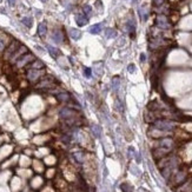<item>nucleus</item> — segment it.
Wrapping results in <instances>:
<instances>
[{
    "label": "nucleus",
    "instance_id": "f257e3e1",
    "mask_svg": "<svg viewBox=\"0 0 192 192\" xmlns=\"http://www.w3.org/2000/svg\"><path fill=\"white\" fill-rule=\"evenodd\" d=\"M59 117L61 120H64L70 127L74 126L79 124V118H78V113L74 110H70V109H61L59 112Z\"/></svg>",
    "mask_w": 192,
    "mask_h": 192
},
{
    "label": "nucleus",
    "instance_id": "f03ea898",
    "mask_svg": "<svg viewBox=\"0 0 192 192\" xmlns=\"http://www.w3.org/2000/svg\"><path fill=\"white\" fill-rule=\"evenodd\" d=\"M176 126H177L176 121H173L171 119H157L153 123L154 129H158L160 131H166V132L172 131Z\"/></svg>",
    "mask_w": 192,
    "mask_h": 192
},
{
    "label": "nucleus",
    "instance_id": "7ed1b4c3",
    "mask_svg": "<svg viewBox=\"0 0 192 192\" xmlns=\"http://www.w3.org/2000/svg\"><path fill=\"white\" fill-rule=\"evenodd\" d=\"M171 178H172V184L174 186H180L182 184H184L186 182L188 172L185 170H177L171 176Z\"/></svg>",
    "mask_w": 192,
    "mask_h": 192
},
{
    "label": "nucleus",
    "instance_id": "20e7f679",
    "mask_svg": "<svg viewBox=\"0 0 192 192\" xmlns=\"http://www.w3.org/2000/svg\"><path fill=\"white\" fill-rule=\"evenodd\" d=\"M156 25H157V27H159L161 30H169L171 27V21L165 14H159L156 18Z\"/></svg>",
    "mask_w": 192,
    "mask_h": 192
},
{
    "label": "nucleus",
    "instance_id": "39448f33",
    "mask_svg": "<svg viewBox=\"0 0 192 192\" xmlns=\"http://www.w3.org/2000/svg\"><path fill=\"white\" fill-rule=\"evenodd\" d=\"M20 46V42L18 40H13L11 44H10V46L6 48V51H5V54H4V58L5 59H11V57L16 53V51L19 48Z\"/></svg>",
    "mask_w": 192,
    "mask_h": 192
},
{
    "label": "nucleus",
    "instance_id": "423d86ee",
    "mask_svg": "<svg viewBox=\"0 0 192 192\" xmlns=\"http://www.w3.org/2000/svg\"><path fill=\"white\" fill-rule=\"evenodd\" d=\"M54 84H56L54 78L47 76V77H44L40 80V83L37 85V87L38 89H52L54 86Z\"/></svg>",
    "mask_w": 192,
    "mask_h": 192
},
{
    "label": "nucleus",
    "instance_id": "0eeeda50",
    "mask_svg": "<svg viewBox=\"0 0 192 192\" xmlns=\"http://www.w3.org/2000/svg\"><path fill=\"white\" fill-rule=\"evenodd\" d=\"M34 60V56L33 54H31V53H26V54H24V56H21V57L16 61V66L17 67H24V66H26L27 64H30L31 61H33Z\"/></svg>",
    "mask_w": 192,
    "mask_h": 192
},
{
    "label": "nucleus",
    "instance_id": "6e6552de",
    "mask_svg": "<svg viewBox=\"0 0 192 192\" xmlns=\"http://www.w3.org/2000/svg\"><path fill=\"white\" fill-rule=\"evenodd\" d=\"M173 146H174V141H173V139L169 138V137H165V138L160 139L159 143H158V147H163V149H166V150H170V151H172Z\"/></svg>",
    "mask_w": 192,
    "mask_h": 192
},
{
    "label": "nucleus",
    "instance_id": "1a4fd4ad",
    "mask_svg": "<svg viewBox=\"0 0 192 192\" xmlns=\"http://www.w3.org/2000/svg\"><path fill=\"white\" fill-rule=\"evenodd\" d=\"M44 74L42 70H34V68H30L27 71V79L30 81H37L39 78Z\"/></svg>",
    "mask_w": 192,
    "mask_h": 192
},
{
    "label": "nucleus",
    "instance_id": "9d476101",
    "mask_svg": "<svg viewBox=\"0 0 192 192\" xmlns=\"http://www.w3.org/2000/svg\"><path fill=\"white\" fill-rule=\"evenodd\" d=\"M170 152H171L170 150H166V149H163V147H156L153 151H152V154H153L154 159L159 160V159L166 157Z\"/></svg>",
    "mask_w": 192,
    "mask_h": 192
},
{
    "label": "nucleus",
    "instance_id": "9b49d317",
    "mask_svg": "<svg viewBox=\"0 0 192 192\" xmlns=\"http://www.w3.org/2000/svg\"><path fill=\"white\" fill-rule=\"evenodd\" d=\"M164 45H166V40H164V39L161 38H153L150 40V48L151 50H156V48H159L160 46H164Z\"/></svg>",
    "mask_w": 192,
    "mask_h": 192
},
{
    "label": "nucleus",
    "instance_id": "f8f14e48",
    "mask_svg": "<svg viewBox=\"0 0 192 192\" xmlns=\"http://www.w3.org/2000/svg\"><path fill=\"white\" fill-rule=\"evenodd\" d=\"M26 52H27V47H26V46H22V45H21L19 48H18V50L16 51V53H14V54H13V56L11 57V61H12V63L17 61V60H18V59H19L21 56L26 54Z\"/></svg>",
    "mask_w": 192,
    "mask_h": 192
},
{
    "label": "nucleus",
    "instance_id": "ddd939ff",
    "mask_svg": "<svg viewBox=\"0 0 192 192\" xmlns=\"http://www.w3.org/2000/svg\"><path fill=\"white\" fill-rule=\"evenodd\" d=\"M138 12H139L140 19L143 20V21H145V20L149 18V7H147L146 5L140 6V7H139V10H138Z\"/></svg>",
    "mask_w": 192,
    "mask_h": 192
},
{
    "label": "nucleus",
    "instance_id": "4468645a",
    "mask_svg": "<svg viewBox=\"0 0 192 192\" xmlns=\"http://www.w3.org/2000/svg\"><path fill=\"white\" fill-rule=\"evenodd\" d=\"M76 22L79 26H85L89 22V18L85 14H78V16H76Z\"/></svg>",
    "mask_w": 192,
    "mask_h": 192
},
{
    "label": "nucleus",
    "instance_id": "2eb2a0df",
    "mask_svg": "<svg viewBox=\"0 0 192 192\" xmlns=\"http://www.w3.org/2000/svg\"><path fill=\"white\" fill-rule=\"evenodd\" d=\"M52 39H53V41L57 42V44L63 42V41H64V34H63V32H61V31H54V32L52 33Z\"/></svg>",
    "mask_w": 192,
    "mask_h": 192
},
{
    "label": "nucleus",
    "instance_id": "dca6fc26",
    "mask_svg": "<svg viewBox=\"0 0 192 192\" xmlns=\"http://www.w3.org/2000/svg\"><path fill=\"white\" fill-rule=\"evenodd\" d=\"M57 99L59 101H70L71 100V95L67 93V92H60L57 95Z\"/></svg>",
    "mask_w": 192,
    "mask_h": 192
},
{
    "label": "nucleus",
    "instance_id": "f3484780",
    "mask_svg": "<svg viewBox=\"0 0 192 192\" xmlns=\"http://www.w3.org/2000/svg\"><path fill=\"white\" fill-rule=\"evenodd\" d=\"M46 32H47V25H46V22H45V21H44V22H40L38 26V34L40 37H45Z\"/></svg>",
    "mask_w": 192,
    "mask_h": 192
},
{
    "label": "nucleus",
    "instance_id": "a211bd4d",
    "mask_svg": "<svg viewBox=\"0 0 192 192\" xmlns=\"http://www.w3.org/2000/svg\"><path fill=\"white\" fill-rule=\"evenodd\" d=\"M47 50H48V53L51 54V57L53 58H58V56L60 54V51L58 50L57 47H53V46H51V45L47 46Z\"/></svg>",
    "mask_w": 192,
    "mask_h": 192
},
{
    "label": "nucleus",
    "instance_id": "6ab92c4d",
    "mask_svg": "<svg viewBox=\"0 0 192 192\" xmlns=\"http://www.w3.org/2000/svg\"><path fill=\"white\" fill-rule=\"evenodd\" d=\"M70 36H71V38L74 39V40H78V39H80L81 37V32L77 30V28H71L70 30Z\"/></svg>",
    "mask_w": 192,
    "mask_h": 192
},
{
    "label": "nucleus",
    "instance_id": "aec40b11",
    "mask_svg": "<svg viewBox=\"0 0 192 192\" xmlns=\"http://www.w3.org/2000/svg\"><path fill=\"white\" fill-rule=\"evenodd\" d=\"M120 190L123 192H133V186L129 183H123L120 185Z\"/></svg>",
    "mask_w": 192,
    "mask_h": 192
},
{
    "label": "nucleus",
    "instance_id": "412c9836",
    "mask_svg": "<svg viewBox=\"0 0 192 192\" xmlns=\"http://www.w3.org/2000/svg\"><path fill=\"white\" fill-rule=\"evenodd\" d=\"M105 37L109 39L115 38V37H117L115 30H113V28H106V30H105Z\"/></svg>",
    "mask_w": 192,
    "mask_h": 192
},
{
    "label": "nucleus",
    "instance_id": "4be33fe9",
    "mask_svg": "<svg viewBox=\"0 0 192 192\" xmlns=\"http://www.w3.org/2000/svg\"><path fill=\"white\" fill-rule=\"evenodd\" d=\"M100 31H101V25L100 24H96V25L91 26V28H90V33L91 34H98V33H100Z\"/></svg>",
    "mask_w": 192,
    "mask_h": 192
},
{
    "label": "nucleus",
    "instance_id": "5701e85b",
    "mask_svg": "<svg viewBox=\"0 0 192 192\" xmlns=\"http://www.w3.org/2000/svg\"><path fill=\"white\" fill-rule=\"evenodd\" d=\"M103 63L100 61V63H96L95 64V67H93V70H95V72H96L97 76H100L101 73H103Z\"/></svg>",
    "mask_w": 192,
    "mask_h": 192
},
{
    "label": "nucleus",
    "instance_id": "b1692460",
    "mask_svg": "<svg viewBox=\"0 0 192 192\" xmlns=\"http://www.w3.org/2000/svg\"><path fill=\"white\" fill-rule=\"evenodd\" d=\"M21 22L26 26V27H32V22H33V20H32V18L31 17H24L22 19H21Z\"/></svg>",
    "mask_w": 192,
    "mask_h": 192
},
{
    "label": "nucleus",
    "instance_id": "393cba45",
    "mask_svg": "<svg viewBox=\"0 0 192 192\" xmlns=\"http://www.w3.org/2000/svg\"><path fill=\"white\" fill-rule=\"evenodd\" d=\"M119 85H120V79L119 77H115L112 79V89H113V91H118V89H119Z\"/></svg>",
    "mask_w": 192,
    "mask_h": 192
},
{
    "label": "nucleus",
    "instance_id": "a878e982",
    "mask_svg": "<svg viewBox=\"0 0 192 192\" xmlns=\"http://www.w3.org/2000/svg\"><path fill=\"white\" fill-rule=\"evenodd\" d=\"M31 68H34V70H42V68H44V63H41L40 60H36V61L31 65Z\"/></svg>",
    "mask_w": 192,
    "mask_h": 192
},
{
    "label": "nucleus",
    "instance_id": "bb28decb",
    "mask_svg": "<svg viewBox=\"0 0 192 192\" xmlns=\"http://www.w3.org/2000/svg\"><path fill=\"white\" fill-rule=\"evenodd\" d=\"M126 27H127V31L131 33V37H135V24H133V21H129L127 22V25H126Z\"/></svg>",
    "mask_w": 192,
    "mask_h": 192
},
{
    "label": "nucleus",
    "instance_id": "cd10ccee",
    "mask_svg": "<svg viewBox=\"0 0 192 192\" xmlns=\"http://www.w3.org/2000/svg\"><path fill=\"white\" fill-rule=\"evenodd\" d=\"M91 131L93 132V135H96L97 138H99V137H100L101 131H100V127H99L98 125H92V127H91Z\"/></svg>",
    "mask_w": 192,
    "mask_h": 192
},
{
    "label": "nucleus",
    "instance_id": "c85d7f7f",
    "mask_svg": "<svg viewBox=\"0 0 192 192\" xmlns=\"http://www.w3.org/2000/svg\"><path fill=\"white\" fill-rule=\"evenodd\" d=\"M6 46H7V40H6V38H5V37H0V52H2Z\"/></svg>",
    "mask_w": 192,
    "mask_h": 192
},
{
    "label": "nucleus",
    "instance_id": "c756f323",
    "mask_svg": "<svg viewBox=\"0 0 192 192\" xmlns=\"http://www.w3.org/2000/svg\"><path fill=\"white\" fill-rule=\"evenodd\" d=\"M83 11H84V13H85V16L89 18L90 16H91V13H92V10H91V6H89V5H85L84 7H83Z\"/></svg>",
    "mask_w": 192,
    "mask_h": 192
},
{
    "label": "nucleus",
    "instance_id": "7c9ffc66",
    "mask_svg": "<svg viewBox=\"0 0 192 192\" xmlns=\"http://www.w3.org/2000/svg\"><path fill=\"white\" fill-rule=\"evenodd\" d=\"M73 156L76 157V159H77L79 163H81V161L84 160V153H81V152H76Z\"/></svg>",
    "mask_w": 192,
    "mask_h": 192
},
{
    "label": "nucleus",
    "instance_id": "2f4dec72",
    "mask_svg": "<svg viewBox=\"0 0 192 192\" xmlns=\"http://www.w3.org/2000/svg\"><path fill=\"white\" fill-rule=\"evenodd\" d=\"M84 76L86 78H91V76H92V70L89 68V67H85V68H84Z\"/></svg>",
    "mask_w": 192,
    "mask_h": 192
},
{
    "label": "nucleus",
    "instance_id": "473e14b6",
    "mask_svg": "<svg viewBox=\"0 0 192 192\" xmlns=\"http://www.w3.org/2000/svg\"><path fill=\"white\" fill-rule=\"evenodd\" d=\"M152 4L156 7H159V6H161L164 4V0H152Z\"/></svg>",
    "mask_w": 192,
    "mask_h": 192
},
{
    "label": "nucleus",
    "instance_id": "72a5a7b5",
    "mask_svg": "<svg viewBox=\"0 0 192 192\" xmlns=\"http://www.w3.org/2000/svg\"><path fill=\"white\" fill-rule=\"evenodd\" d=\"M115 106H117V109H118V111H123V105H121V101L119 100V99H117L115 100Z\"/></svg>",
    "mask_w": 192,
    "mask_h": 192
},
{
    "label": "nucleus",
    "instance_id": "f704fd0d",
    "mask_svg": "<svg viewBox=\"0 0 192 192\" xmlns=\"http://www.w3.org/2000/svg\"><path fill=\"white\" fill-rule=\"evenodd\" d=\"M127 70H129V72H131V73H133L135 70V65H129V67H127Z\"/></svg>",
    "mask_w": 192,
    "mask_h": 192
},
{
    "label": "nucleus",
    "instance_id": "c9c22d12",
    "mask_svg": "<svg viewBox=\"0 0 192 192\" xmlns=\"http://www.w3.org/2000/svg\"><path fill=\"white\" fill-rule=\"evenodd\" d=\"M16 2H17V0H8V4H10L11 6H14Z\"/></svg>",
    "mask_w": 192,
    "mask_h": 192
},
{
    "label": "nucleus",
    "instance_id": "e433bc0d",
    "mask_svg": "<svg viewBox=\"0 0 192 192\" xmlns=\"http://www.w3.org/2000/svg\"><path fill=\"white\" fill-rule=\"evenodd\" d=\"M145 59H146L145 54H144V53H141V54H140V61H145Z\"/></svg>",
    "mask_w": 192,
    "mask_h": 192
},
{
    "label": "nucleus",
    "instance_id": "4c0bfd02",
    "mask_svg": "<svg viewBox=\"0 0 192 192\" xmlns=\"http://www.w3.org/2000/svg\"><path fill=\"white\" fill-rule=\"evenodd\" d=\"M40 1H42V2H46V1H47V0H40Z\"/></svg>",
    "mask_w": 192,
    "mask_h": 192
},
{
    "label": "nucleus",
    "instance_id": "58836bf2",
    "mask_svg": "<svg viewBox=\"0 0 192 192\" xmlns=\"http://www.w3.org/2000/svg\"><path fill=\"white\" fill-rule=\"evenodd\" d=\"M133 1H137V0H133Z\"/></svg>",
    "mask_w": 192,
    "mask_h": 192
},
{
    "label": "nucleus",
    "instance_id": "ea45409f",
    "mask_svg": "<svg viewBox=\"0 0 192 192\" xmlns=\"http://www.w3.org/2000/svg\"><path fill=\"white\" fill-rule=\"evenodd\" d=\"M0 2H1V0H0Z\"/></svg>",
    "mask_w": 192,
    "mask_h": 192
}]
</instances>
